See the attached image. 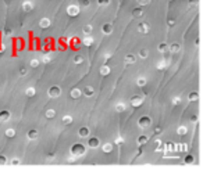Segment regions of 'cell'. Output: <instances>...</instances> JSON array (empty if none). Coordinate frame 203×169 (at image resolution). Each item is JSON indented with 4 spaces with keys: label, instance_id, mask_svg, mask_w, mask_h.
Returning <instances> with one entry per match:
<instances>
[{
    "label": "cell",
    "instance_id": "1",
    "mask_svg": "<svg viewBox=\"0 0 203 169\" xmlns=\"http://www.w3.org/2000/svg\"><path fill=\"white\" fill-rule=\"evenodd\" d=\"M85 151H86V148H85V146L83 144H81V143H75L74 146L71 147V154L75 157H81L85 154Z\"/></svg>",
    "mask_w": 203,
    "mask_h": 169
},
{
    "label": "cell",
    "instance_id": "2",
    "mask_svg": "<svg viewBox=\"0 0 203 169\" xmlns=\"http://www.w3.org/2000/svg\"><path fill=\"white\" fill-rule=\"evenodd\" d=\"M138 125L141 126V128H149L150 125H152V119H150V117H141V118L138 119Z\"/></svg>",
    "mask_w": 203,
    "mask_h": 169
},
{
    "label": "cell",
    "instance_id": "3",
    "mask_svg": "<svg viewBox=\"0 0 203 169\" xmlns=\"http://www.w3.org/2000/svg\"><path fill=\"white\" fill-rule=\"evenodd\" d=\"M47 93H49V96H50L51 99H57V97L61 96V89H60V86H51Z\"/></svg>",
    "mask_w": 203,
    "mask_h": 169
},
{
    "label": "cell",
    "instance_id": "4",
    "mask_svg": "<svg viewBox=\"0 0 203 169\" xmlns=\"http://www.w3.org/2000/svg\"><path fill=\"white\" fill-rule=\"evenodd\" d=\"M67 14H68L70 17H77L79 14V7L77 4H71L67 7Z\"/></svg>",
    "mask_w": 203,
    "mask_h": 169
},
{
    "label": "cell",
    "instance_id": "5",
    "mask_svg": "<svg viewBox=\"0 0 203 169\" xmlns=\"http://www.w3.org/2000/svg\"><path fill=\"white\" fill-rule=\"evenodd\" d=\"M143 103V99L141 96H134L132 99H131V104H132V107H141Z\"/></svg>",
    "mask_w": 203,
    "mask_h": 169
},
{
    "label": "cell",
    "instance_id": "6",
    "mask_svg": "<svg viewBox=\"0 0 203 169\" xmlns=\"http://www.w3.org/2000/svg\"><path fill=\"white\" fill-rule=\"evenodd\" d=\"M99 144H100V142H99V139H97V137H89L88 146L91 147V148H97V147H99Z\"/></svg>",
    "mask_w": 203,
    "mask_h": 169
},
{
    "label": "cell",
    "instance_id": "7",
    "mask_svg": "<svg viewBox=\"0 0 203 169\" xmlns=\"http://www.w3.org/2000/svg\"><path fill=\"white\" fill-rule=\"evenodd\" d=\"M149 29H150V25H149V24H146V22L138 24V31L141 33H148Z\"/></svg>",
    "mask_w": 203,
    "mask_h": 169
},
{
    "label": "cell",
    "instance_id": "8",
    "mask_svg": "<svg viewBox=\"0 0 203 169\" xmlns=\"http://www.w3.org/2000/svg\"><path fill=\"white\" fill-rule=\"evenodd\" d=\"M102 32L104 33V35H110L113 32V25L111 24H104V25H102Z\"/></svg>",
    "mask_w": 203,
    "mask_h": 169
},
{
    "label": "cell",
    "instance_id": "9",
    "mask_svg": "<svg viewBox=\"0 0 203 169\" xmlns=\"http://www.w3.org/2000/svg\"><path fill=\"white\" fill-rule=\"evenodd\" d=\"M9 119H10V111H7V110L0 111V121H1V122H7Z\"/></svg>",
    "mask_w": 203,
    "mask_h": 169
},
{
    "label": "cell",
    "instance_id": "10",
    "mask_svg": "<svg viewBox=\"0 0 203 169\" xmlns=\"http://www.w3.org/2000/svg\"><path fill=\"white\" fill-rule=\"evenodd\" d=\"M93 93H95V91H93V87H91V86H85L82 89V94L86 97H92Z\"/></svg>",
    "mask_w": 203,
    "mask_h": 169
},
{
    "label": "cell",
    "instance_id": "11",
    "mask_svg": "<svg viewBox=\"0 0 203 169\" xmlns=\"http://www.w3.org/2000/svg\"><path fill=\"white\" fill-rule=\"evenodd\" d=\"M78 136L79 137H88L89 136V129L86 128V126H82V128H79V130H78Z\"/></svg>",
    "mask_w": 203,
    "mask_h": 169
},
{
    "label": "cell",
    "instance_id": "12",
    "mask_svg": "<svg viewBox=\"0 0 203 169\" xmlns=\"http://www.w3.org/2000/svg\"><path fill=\"white\" fill-rule=\"evenodd\" d=\"M70 96L72 97V99H79V97L82 96V90H79V89H72V90L70 91Z\"/></svg>",
    "mask_w": 203,
    "mask_h": 169
},
{
    "label": "cell",
    "instance_id": "13",
    "mask_svg": "<svg viewBox=\"0 0 203 169\" xmlns=\"http://www.w3.org/2000/svg\"><path fill=\"white\" fill-rule=\"evenodd\" d=\"M180 49H181L180 43H171V45L168 46V50H170L171 53H178V51H180Z\"/></svg>",
    "mask_w": 203,
    "mask_h": 169
},
{
    "label": "cell",
    "instance_id": "14",
    "mask_svg": "<svg viewBox=\"0 0 203 169\" xmlns=\"http://www.w3.org/2000/svg\"><path fill=\"white\" fill-rule=\"evenodd\" d=\"M32 9H33V4L31 3V1H24L22 3V10L24 11L29 13V11H32Z\"/></svg>",
    "mask_w": 203,
    "mask_h": 169
},
{
    "label": "cell",
    "instance_id": "15",
    "mask_svg": "<svg viewBox=\"0 0 203 169\" xmlns=\"http://www.w3.org/2000/svg\"><path fill=\"white\" fill-rule=\"evenodd\" d=\"M135 61H136V57H135L134 54H128L124 58V63H125V64H134Z\"/></svg>",
    "mask_w": 203,
    "mask_h": 169
},
{
    "label": "cell",
    "instance_id": "16",
    "mask_svg": "<svg viewBox=\"0 0 203 169\" xmlns=\"http://www.w3.org/2000/svg\"><path fill=\"white\" fill-rule=\"evenodd\" d=\"M50 19L49 18H42L41 21H39V27L41 28H49L50 27Z\"/></svg>",
    "mask_w": 203,
    "mask_h": 169
},
{
    "label": "cell",
    "instance_id": "17",
    "mask_svg": "<svg viewBox=\"0 0 203 169\" xmlns=\"http://www.w3.org/2000/svg\"><path fill=\"white\" fill-rule=\"evenodd\" d=\"M175 150L180 151V152H186L188 150V146L185 144V143H181V144H175Z\"/></svg>",
    "mask_w": 203,
    "mask_h": 169
},
{
    "label": "cell",
    "instance_id": "18",
    "mask_svg": "<svg viewBox=\"0 0 203 169\" xmlns=\"http://www.w3.org/2000/svg\"><path fill=\"white\" fill-rule=\"evenodd\" d=\"M102 150H103V152H111L113 151V144L111 143H104L102 146Z\"/></svg>",
    "mask_w": 203,
    "mask_h": 169
},
{
    "label": "cell",
    "instance_id": "19",
    "mask_svg": "<svg viewBox=\"0 0 203 169\" xmlns=\"http://www.w3.org/2000/svg\"><path fill=\"white\" fill-rule=\"evenodd\" d=\"M109 73H110V67H109V65H102L100 67V75L106 76Z\"/></svg>",
    "mask_w": 203,
    "mask_h": 169
},
{
    "label": "cell",
    "instance_id": "20",
    "mask_svg": "<svg viewBox=\"0 0 203 169\" xmlns=\"http://www.w3.org/2000/svg\"><path fill=\"white\" fill-rule=\"evenodd\" d=\"M82 45L83 46H92L93 45V37H91L89 35L86 37H83V39H82Z\"/></svg>",
    "mask_w": 203,
    "mask_h": 169
},
{
    "label": "cell",
    "instance_id": "21",
    "mask_svg": "<svg viewBox=\"0 0 203 169\" xmlns=\"http://www.w3.org/2000/svg\"><path fill=\"white\" fill-rule=\"evenodd\" d=\"M28 139H31V140H35V139H38V130H35V129H31V130L28 132Z\"/></svg>",
    "mask_w": 203,
    "mask_h": 169
},
{
    "label": "cell",
    "instance_id": "22",
    "mask_svg": "<svg viewBox=\"0 0 203 169\" xmlns=\"http://www.w3.org/2000/svg\"><path fill=\"white\" fill-rule=\"evenodd\" d=\"M148 142H149V137L145 136V134L138 137V144H139V146H143V144H146Z\"/></svg>",
    "mask_w": 203,
    "mask_h": 169
},
{
    "label": "cell",
    "instance_id": "23",
    "mask_svg": "<svg viewBox=\"0 0 203 169\" xmlns=\"http://www.w3.org/2000/svg\"><path fill=\"white\" fill-rule=\"evenodd\" d=\"M177 133H178V134H180V136H185V134H186V133H188V128H186V126H184V125H182V126H180V128L177 129Z\"/></svg>",
    "mask_w": 203,
    "mask_h": 169
},
{
    "label": "cell",
    "instance_id": "24",
    "mask_svg": "<svg viewBox=\"0 0 203 169\" xmlns=\"http://www.w3.org/2000/svg\"><path fill=\"white\" fill-rule=\"evenodd\" d=\"M132 15H134L135 18H141L143 15V10L142 9H134V11H132Z\"/></svg>",
    "mask_w": 203,
    "mask_h": 169
},
{
    "label": "cell",
    "instance_id": "25",
    "mask_svg": "<svg viewBox=\"0 0 203 169\" xmlns=\"http://www.w3.org/2000/svg\"><path fill=\"white\" fill-rule=\"evenodd\" d=\"M125 108H127V105L124 103H117L115 104V111L117 112H123V111H125Z\"/></svg>",
    "mask_w": 203,
    "mask_h": 169
},
{
    "label": "cell",
    "instance_id": "26",
    "mask_svg": "<svg viewBox=\"0 0 203 169\" xmlns=\"http://www.w3.org/2000/svg\"><path fill=\"white\" fill-rule=\"evenodd\" d=\"M35 93H36L35 87H27V90H25L27 97H33V96H35Z\"/></svg>",
    "mask_w": 203,
    "mask_h": 169
},
{
    "label": "cell",
    "instance_id": "27",
    "mask_svg": "<svg viewBox=\"0 0 203 169\" xmlns=\"http://www.w3.org/2000/svg\"><path fill=\"white\" fill-rule=\"evenodd\" d=\"M198 99H199L198 91H191L189 96H188V100H189V101H196Z\"/></svg>",
    "mask_w": 203,
    "mask_h": 169
},
{
    "label": "cell",
    "instance_id": "28",
    "mask_svg": "<svg viewBox=\"0 0 203 169\" xmlns=\"http://www.w3.org/2000/svg\"><path fill=\"white\" fill-rule=\"evenodd\" d=\"M63 124L71 125L72 124V117H71V115H64V117H63Z\"/></svg>",
    "mask_w": 203,
    "mask_h": 169
},
{
    "label": "cell",
    "instance_id": "29",
    "mask_svg": "<svg viewBox=\"0 0 203 169\" xmlns=\"http://www.w3.org/2000/svg\"><path fill=\"white\" fill-rule=\"evenodd\" d=\"M157 50L160 51V53H164L166 50H168V45L167 43H160V45L157 46Z\"/></svg>",
    "mask_w": 203,
    "mask_h": 169
},
{
    "label": "cell",
    "instance_id": "30",
    "mask_svg": "<svg viewBox=\"0 0 203 169\" xmlns=\"http://www.w3.org/2000/svg\"><path fill=\"white\" fill-rule=\"evenodd\" d=\"M146 82H148V81H146V78H143V76H139L138 79H136V85H138V86H145V85H146Z\"/></svg>",
    "mask_w": 203,
    "mask_h": 169
},
{
    "label": "cell",
    "instance_id": "31",
    "mask_svg": "<svg viewBox=\"0 0 203 169\" xmlns=\"http://www.w3.org/2000/svg\"><path fill=\"white\" fill-rule=\"evenodd\" d=\"M92 31H93L92 25H85V27H83V33H85L86 36H88V35H91V33H92Z\"/></svg>",
    "mask_w": 203,
    "mask_h": 169
},
{
    "label": "cell",
    "instance_id": "32",
    "mask_svg": "<svg viewBox=\"0 0 203 169\" xmlns=\"http://www.w3.org/2000/svg\"><path fill=\"white\" fill-rule=\"evenodd\" d=\"M166 151L167 152H173V151H175V144L174 143H167L166 144Z\"/></svg>",
    "mask_w": 203,
    "mask_h": 169
},
{
    "label": "cell",
    "instance_id": "33",
    "mask_svg": "<svg viewBox=\"0 0 203 169\" xmlns=\"http://www.w3.org/2000/svg\"><path fill=\"white\" fill-rule=\"evenodd\" d=\"M6 136L10 137V139H11V137H14V136H15V130H14L13 128H9L7 130H6Z\"/></svg>",
    "mask_w": 203,
    "mask_h": 169
},
{
    "label": "cell",
    "instance_id": "34",
    "mask_svg": "<svg viewBox=\"0 0 203 169\" xmlns=\"http://www.w3.org/2000/svg\"><path fill=\"white\" fill-rule=\"evenodd\" d=\"M46 117H47L49 119L54 118V117H56V111H54V110H51V108H49V110L46 111Z\"/></svg>",
    "mask_w": 203,
    "mask_h": 169
},
{
    "label": "cell",
    "instance_id": "35",
    "mask_svg": "<svg viewBox=\"0 0 203 169\" xmlns=\"http://www.w3.org/2000/svg\"><path fill=\"white\" fill-rule=\"evenodd\" d=\"M139 57H141V58H146V57H148V50H146V49H141V50H139Z\"/></svg>",
    "mask_w": 203,
    "mask_h": 169
},
{
    "label": "cell",
    "instance_id": "36",
    "mask_svg": "<svg viewBox=\"0 0 203 169\" xmlns=\"http://www.w3.org/2000/svg\"><path fill=\"white\" fill-rule=\"evenodd\" d=\"M82 61H83V57H82V55L77 54V55L74 57V63H75V64H81Z\"/></svg>",
    "mask_w": 203,
    "mask_h": 169
},
{
    "label": "cell",
    "instance_id": "37",
    "mask_svg": "<svg viewBox=\"0 0 203 169\" xmlns=\"http://www.w3.org/2000/svg\"><path fill=\"white\" fill-rule=\"evenodd\" d=\"M166 61H159V63H157V65H156V68L157 69H164L166 68Z\"/></svg>",
    "mask_w": 203,
    "mask_h": 169
},
{
    "label": "cell",
    "instance_id": "38",
    "mask_svg": "<svg viewBox=\"0 0 203 169\" xmlns=\"http://www.w3.org/2000/svg\"><path fill=\"white\" fill-rule=\"evenodd\" d=\"M171 101H173V104H174V105H178V104L181 103V97H180V96L173 97V100H171Z\"/></svg>",
    "mask_w": 203,
    "mask_h": 169
},
{
    "label": "cell",
    "instance_id": "39",
    "mask_svg": "<svg viewBox=\"0 0 203 169\" xmlns=\"http://www.w3.org/2000/svg\"><path fill=\"white\" fill-rule=\"evenodd\" d=\"M184 161H185V164H192L194 162V155H186Z\"/></svg>",
    "mask_w": 203,
    "mask_h": 169
},
{
    "label": "cell",
    "instance_id": "40",
    "mask_svg": "<svg viewBox=\"0 0 203 169\" xmlns=\"http://www.w3.org/2000/svg\"><path fill=\"white\" fill-rule=\"evenodd\" d=\"M38 65H39V60H36V58L31 60V67H32V68H36Z\"/></svg>",
    "mask_w": 203,
    "mask_h": 169
},
{
    "label": "cell",
    "instance_id": "41",
    "mask_svg": "<svg viewBox=\"0 0 203 169\" xmlns=\"http://www.w3.org/2000/svg\"><path fill=\"white\" fill-rule=\"evenodd\" d=\"M99 6H109L110 4V0H97Z\"/></svg>",
    "mask_w": 203,
    "mask_h": 169
},
{
    "label": "cell",
    "instance_id": "42",
    "mask_svg": "<svg viewBox=\"0 0 203 169\" xmlns=\"http://www.w3.org/2000/svg\"><path fill=\"white\" fill-rule=\"evenodd\" d=\"M89 4H91L89 0H81V6H82V7H89Z\"/></svg>",
    "mask_w": 203,
    "mask_h": 169
},
{
    "label": "cell",
    "instance_id": "43",
    "mask_svg": "<svg viewBox=\"0 0 203 169\" xmlns=\"http://www.w3.org/2000/svg\"><path fill=\"white\" fill-rule=\"evenodd\" d=\"M6 162H7V158H6V155H0V165H4Z\"/></svg>",
    "mask_w": 203,
    "mask_h": 169
},
{
    "label": "cell",
    "instance_id": "44",
    "mask_svg": "<svg viewBox=\"0 0 203 169\" xmlns=\"http://www.w3.org/2000/svg\"><path fill=\"white\" fill-rule=\"evenodd\" d=\"M138 3L141 6H146V4H149V3H150V0H138Z\"/></svg>",
    "mask_w": 203,
    "mask_h": 169
},
{
    "label": "cell",
    "instance_id": "45",
    "mask_svg": "<svg viewBox=\"0 0 203 169\" xmlns=\"http://www.w3.org/2000/svg\"><path fill=\"white\" fill-rule=\"evenodd\" d=\"M51 57L50 55H43V63H50Z\"/></svg>",
    "mask_w": 203,
    "mask_h": 169
},
{
    "label": "cell",
    "instance_id": "46",
    "mask_svg": "<svg viewBox=\"0 0 203 169\" xmlns=\"http://www.w3.org/2000/svg\"><path fill=\"white\" fill-rule=\"evenodd\" d=\"M4 35L6 36H10V35H11V29H10V28H6L4 29Z\"/></svg>",
    "mask_w": 203,
    "mask_h": 169
},
{
    "label": "cell",
    "instance_id": "47",
    "mask_svg": "<svg viewBox=\"0 0 203 169\" xmlns=\"http://www.w3.org/2000/svg\"><path fill=\"white\" fill-rule=\"evenodd\" d=\"M162 132H163V129L160 128V126H157V128L154 129V133H156V134H160V133H162Z\"/></svg>",
    "mask_w": 203,
    "mask_h": 169
},
{
    "label": "cell",
    "instance_id": "48",
    "mask_svg": "<svg viewBox=\"0 0 203 169\" xmlns=\"http://www.w3.org/2000/svg\"><path fill=\"white\" fill-rule=\"evenodd\" d=\"M123 142H124V140H123V137H117V139H115V144H121Z\"/></svg>",
    "mask_w": 203,
    "mask_h": 169
},
{
    "label": "cell",
    "instance_id": "49",
    "mask_svg": "<svg viewBox=\"0 0 203 169\" xmlns=\"http://www.w3.org/2000/svg\"><path fill=\"white\" fill-rule=\"evenodd\" d=\"M18 164H20V160H17V158L11 160V165H18Z\"/></svg>",
    "mask_w": 203,
    "mask_h": 169
},
{
    "label": "cell",
    "instance_id": "50",
    "mask_svg": "<svg viewBox=\"0 0 203 169\" xmlns=\"http://www.w3.org/2000/svg\"><path fill=\"white\" fill-rule=\"evenodd\" d=\"M199 3V0H189V4L191 6H196Z\"/></svg>",
    "mask_w": 203,
    "mask_h": 169
},
{
    "label": "cell",
    "instance_id": "51",
    "mask_svg": "<svg viewBox=\"0 0 203 169\" xmlns=\"http://www.w3.org/2000/svg\"><path fill=\"white\" fill-rule=\"evenodd\" d=\"M167 24H168V27H173V25L175 24V21H174V19H168V21H167Z\"/></svg>",
    "mask_w": 203,
    "mask_h": 169
},
{
    "label": "cell",
    "instance_id": "52",
    "mask_svg": "<svg viewBox=\"0 0 203 169\" xmlns=\"http://www.w3.org/2000/svg\"><path fill=\"white\" fill-rule=\"evenodd\" d=\"M20 73H21L22 76H24V75H27V69H25V68H21V69H20Z\"/></svg>",
    "mask_w": 203,
    "mask_h": 169
},
{
    "label": "cell",
    "instance_id": "53",
    "mask_svg": "<svg viewBox=\"0 0 203 169\" xmlns=\"http://www.w3.org/2000/svg\"><path fill=\"white\" fill-rule=\"evenodd\" d=\"M191 121H192V122H196V121H198V117H196V115H192V117H191Z\"/></svg>",
    "mask_w": 203,
    "mask_h": 169
},
{
    "label": "cell",
    "instance_id": "54",
    "mask_svg": "<svg viewBox=\"0 0 203 169\" xmlns=\"http://www.w3.org/2000/svg\"><path fill=\"white\" fill-rule=\"evenodd\" d=\"M67 161H68V162H74V161H75V155L68 157V160H67Z\"/></svg>",
    "mask_w": 203,
    "mask_h": 169
}]
</instances>
